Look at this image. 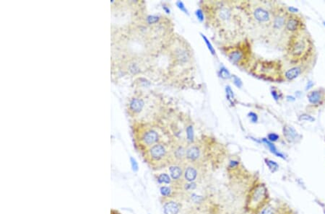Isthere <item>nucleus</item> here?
I'll return each instance as SVG.
<instances>
[{
	"mask_svg": "<svg viewBox=\"0 0 325 214\" xmlns=\"http://www.w3.org/2000/svg\"><path fill=\"white\" fill-rule=\"evenodd\" d=\"M285 17L283 15H277L275 17L273 20V27L275 29H280L285 25Z\"/></svg>",
	"mask_w": 325,
	"mask_h": 214,
	"instance_id": "2eb2a0df",
	"label": "nucleus"
},
{
	"mask_svg": "<svg viewBox=\"0 0 325 214\" xmlns=\"http://www.w3.org/2000/svg\"><path fill=\"white\" fill-rule=\"evenodd\" d=\"M301 23L298 17L295 16H291L287 19L285 23V27L290 32L295 33L300 29Z\"/></svg>",
	"mask_w": 325,
	"mask_h": 214,
	"instance_id": "6e6552de",
	"label": "nucleus"
},
{
	"mask_svg": "<svg viewBox=\"0 0 325 214\" xmlns=\"http://www.w3.org/2000/svg\"><path fill=\"white\" fill-rule=\"evenodd\" d=\"M233 78H234V84H236V85L238 87H241L242 86V82L241 80L238 77V76H236V75H234L233 76Z\"/></svg>",
	"mask_w": 325,
	"mask_h": 214,
	"instance_id": "473e14b6",
	"label": "nucleus"
},
{
	"mask_svg": "<svg viewBox=\"0 0 325 214\" xmlns=\"http://www.w3.org/2000/svg\"><path fill=\"white\" fill-rule=\"evenodd\" d=\"M302 72V69L299 66H295L290 69L287 70L285 73V79L289 80V81H292L296 79L300 76V74Z\"/></svg>",
	"mask_w": 325,
	"mask_h": 214,
	"instance_id": "9b49d317",
	"label": "nucleus"
},
{
	"mask_svg": "<svg viewBox=\"0 0 325 214\" xmlns=\"http://www.w3.org/2000/svg\"><path fill=\"white\" fill-rule=\"evenodd\" d=\"M324 214H325V211H324Z\"/></svg>",
	"mask_w": 325,
	"mask_h": 214,
	"instance_id": "79ce46f5",
	"label": "nucleus"
},
{
	"mask_svg": "<svg viewBox=\"0 0 325 214\" xmlns=\"http://www.w3.org/2000/svg\"><path fill=\"white\" fill-rule=\"evenodd\" d=\"M258 214H275V211L273 206L265 204L258 211Z\"/></svg>",
	"mask_w": 325,
	"mask_h": 214,
	"instance_id": "a211bd4d",
	"label": "nucleus"
},
{
	"mask_svg": "<svg viewBox=\"0 0 325 214\" xmlns=\"http://www.w3.org/2000/svg\"><path fill=\"white\" fill-rule=\"evenodd\" d=\"M220 75L221 77L223 78V79H229V78H230V73H229L228 71L224 67L220 68Z\"/></svg>",
	"mask_w": 325,
	"mask_h": 214,
	"instance_id": "393cba45",
	"label": "nucleus"
},
{
	"mask_svg": "<svg viewBox=\"0 0 325 214\" xmlns=\"http://www.w3.org/2000/svg\"><path fill=\"white\" fill-rule=\"evenodd\" d=\"M144 105V101L142 99L138 97H134L131 99L130 104H129V109L132 113L138 114L142 111Z\"/></svg>",
	"mask_w": 325,
	"mask_h": 214,
	"instance_id": "423d86ee",
	"label": "nucleus"
},
{
	"mask_svg": "<svg viewBox=\"0 0 325 214\" xmlns=\"http://www.w3.org/2000/svg\"><path fill=\"white\" fill-rule=\"evenodd\" d=\"M177 5L178 6V7H179V8L181 9V11L184 12L185 13H187V9H186V7H185V6H184V5L183 2H177Z\"/></svg>",
	"mask_w": 325,
	"mask_h": 214,
	"instance_id": "c9c22d12",
	"label": "nucleus"
},
{
	"mask_svg": "<svg viewBox=\"0 0 325 214\" xmlns=\"http://www.w3.org/2000/svg\"><path fill=\"white\" fill-rule=\"evenodd\" d=\"M199 155H200V152H199V149L198 147L197 146H191L189 149H188L186 153V156L191 161H195L199 158Z\"/></svg>",
	"mask_w": 325,
	"mask_h": 214,
	"instance_id": "4468645a",
	"label": "nucleus"
},
{
	"mask_svg": "<svg viewBox=\"0 0 325 214\" xmlns=\"http://www.w3.org/2000/svg\"><path fill=\"white\" fill-rule=\"evenodd\" d=\"M158 181L160 182H164V183H169L171 180H170L169 176L166 174H161L158 177Z\"/></svg>",
	"mask_w": 325,
	"mask_h": 214,
	"instance_id": "bb28decb",
	"label": "nucleus"
},
{
	"mask_svg": "<svg viewBox=\"0 0 325 214\" xmlns=\"http://www.w3.org/2000/svg\"><path fill=\"white\" fill-rule=\"evenodd\" d=\"M323 92L320 89L314 90L307 95L308 100L312 105H319L323 100Z\"/></svg>",
	"mask_w": 325,
	"mask_h": 214,
	"instance_id": "1a4fd4ad",
	"label": "nucleus"
},
{
	"mask_svg": "<svg viewBox=\"0 0 325 214\" xmlns=\"http://www.w3.org/2000/svg\"><path fill=\"white\" fill-rule=\"evenodd\" d=\"M149 156L152 161H159L162 160L166 154V149L163 145L157 144L150 147L149 149Z\"/></svg>",
	"mask_w": 325,
	"mask_h": 214,
	"instance_id": "20e7f679",
	"label": "nucleus"
},
{
	"mask_svg": "<svg viewBox=\"0 0 325 214\" xmlns=\"http://www.w3.org/2000/svg\"><path fill=\"white\" fill-rule=\"evenodd\" d=\"M177 59L181 61H187V60L188 59L187 52H186L184 50H182V49H179L177 51Z\"/></svg>",
	"mask_w": 325,
	"mask_h": 214,
	"instance_id": "412c9836",
	"label": "nucleus"
},
{
	"mask_svg": "<svg viewBox=\"0 0 325 214\" xmlns=\"http://www.w3.org/2000/svg\"><path fill=\"white\" fill-rule=\"evenodd\" d=\"M229 59L234 64H240L244 59V54L239 49H235L228 54Z\"/></svg>",
	"mask_w": 325,
	"mask_h": 214,
	"instance_id": "9d476101",
	"label": "nucleus"
},
{
	"mask_svg": "<svg viewBox=\"0 0 325 214\" xmlns=\"http://www.w3.org/2000/svg\"><path fill=\"white\" fill-rule=\"evenodd\" d=\"M170 172H171V177L174 180L179 179L181 175V170L179 167H171L170 168Z\"/></svg>",
	"mask_w": 325,
	"mask_h": 214,
	"instance_id": "aec40b11",
	"label": "nucleus"
},
{
	"mask_svg": "<svg viewBox=\"0 0 325 214\" xmlns=\"http://www.w3.org/2000/svg\"><path fill=\"white\" fill-rule=\"evenodd\" d=\"M196 15H197V18H198L199 21L202 22V21L204 20V15H203L202 11L201 9H197V10L196 11Z\"/></svg>",
	"mask_w": 325,
	"mask_h": 214,
	"instance_id": "72a5a7b5",
	"label": "nucleus"
},
{
	"mask_svg": "<svg viewBox=\"0 0 325 214\" xmlns=\"http://www.w3.org/2000/svg\"><path fill=\"white\" fill-rule=\"evenodd\" d=\"M187 139L189 141H193L194 140V129L191 125L187 127Z\"/></svg>",
	"mask_w": 325,
	"mask_h": 214,
	"instance_id": "5701e85b",
	"label": "nucleus"
},
{
	"mask_svg": "<svg viewBox=\"0 0 325 214\" xmlns=\"http://www.w3.org/2000/svg\"><path fill=\"white\" fill-rule=\"evenodd\" d=\"M313 86H314V83H313V82H311V81L308 82V83H307V85L306 87V90H309V89H311Z\"/></svg>",
	"mask_w": 325,
	"mask_h": 214,
	"instance_id": "4c0bfd02",
	"label": "nucleus"
},
{
	"mask_svg": "<svg viewBox=\"0 0 325 214\" xmlns=\"http://www.w3.org/2000/svg\"><path fill=\"white\" fill-rule=\"evenodd\" d=\"M254 17L259 23H267L270 20V16L268 11L262 7H257L254 9Z\"/></svg>",
	"mask_w": 325,
	"mask_h": 214,
	"instance_id": "0eeeda50",
	"label": "nucleus"
},
{
	"mask_svg": "<svg viewBox=\"0 0 325 214\" xmlns=\"http://www.w3.org/2000/svg\"><path fill=\"white\" fill-rule=\"evenodd\" d=\"M131 163H132V169L133 170L135 171H138V162H136V160H134V158L131 157Z\"/></svg>",
	"mask_w": 325,
	"mask_h": 214,
	"instance_id": "f704fd0d",
	"label": "nucleus"
},
{
	"mask_svg": "<svg viewBox=\"0 0 325 214\" xmlns=\"http://www.w3.org/2000/svg\"><path fill=\"white\" fill-rule=\"evenodd\" d=\"M324 25L325 26V22H324Z\"/></svg>",
	"mask_w": 325,
	"mask_h": 214,
	"instance_id": "a19ab883",
	"label": "nucleus"
},
{
	"mask_svg": "<svg viewBox=\"0 0 325 214\" xmlns=\"http://www.w3.org/2000/svg\"><path fill=\"white\" fill-rule=\"evenodd\" d=\"M283 132L285 140L290 144L298 143L302 139V136L298 133V131L291 125H285L283 128Z\"/></svg>",
	"mask_w": 325,
	"mask_h": 214,
	"instance_id": "7ed1b4c3",
	"label": "nucleus"
},
{
	"mask_svg": "<svg viewBox=\"0 0 325 214\" xmlns=\"http://www.w3.org/2000/svg\"><path fill=\"white\" fill-rule=\"evenodd\" d=\"M231 16L230 10L226 7H223L219 11V17L222 20H228Z\"/></svg>",
	"mask_w": 325,
	"mask_h": 214,
	"instance_id": "f3484780",
	"label": "nucleus"
},
{
	"mask_svg": "<svg viewBox=\"0 0 325 214\" xmlns=\"http://www.w3.org/2000/svg\"><path fill=\"white\" fill-rule=\"evenodd\" d=\"M265 163L272 172H275L278 170L279 164L275 161L269 160V159H265Z\"/></svg>",
	"mask_w": 325,
	"mask_h": 214,
	"instance_id": "6ab92c4d",
	"label": "nucleus"
},
{
	"mask_svg": "<svg viewBox=\"0 0 325 214\" xmlns=\"http://www.w3.org/2000/svg\"><path fill=\"white\" fill-rule=\"evenodd\" d=\"M201 35H202V38L204 39L205 44H207V48H208L209 51H210V53H211V54H212V55H215V49H214V48H213V47H212V44H210V42H209V40L207 38V37L205 36V35H204L203 34H202V33H201Z\"/></svg>",
	"mask_w": 325,
	"mask_h": 214,
	"instance_id": "b1692460",
	"label": "nucleus"
},
{
	"mask_svg": "<svg viewBox=\"0 0 325 214\" xmlns=\"http://www.w3.org/2000/svg\"><path fill=\"white\" fill-rule=\"evenodd\" d=\"M197 177V171L193 167H188L185 171V178L189 182H192Z\"/></svg>",
	"mask_w": 325,
	"mask_h": 214,
	"instance_id": "dca6fc26",
	"label": "nucleus"
},
{
	"mask_svg": "<svg viewBox=\"0 0 325 214\" xmlns=\"http://www.w3.org/2000/svg\"><path fill=\"white\" fill-rule=\"evenodd\" d=\"M160 192L163 196H168L171 193V190L168 187H162L160 188Z\"/></svg>",
	"mask_w": 325,
	"mask_h": 214,
	"instance_id": "c756f323",
	"label": "nucleus"
},
{
	"mask_svg": "<svg viewBox=\"0 0 325 214\" xmlns=\"http://www.w3.org/2000/svg\"><path fill=\"white\" fill-rule=\"evenodd\" d=\"M186 153H187V152H185V149H184L183 147L179 146V148H177V149H176L175 156L177 158L181 159L185 156Z\"/></svg>",
	"mask_w": 325,
	"mask_h": 214,
	"instance_id": "4be33fe9",
	"label": "nucleus"
},
{
	"mask_svg": "<svg viewBox=\"0 0 325 214\" xmlns=\"http://www.w3.org/2000/svg\"><path fill=\"white\" fill-rule=\"evenodd\" d=\"M158 19H159V17L157 16H153V15H152V16H149L147 20H148V23H150V24H153V23H157L158 21Z\"/></svg>",
	"mask_w": 325,
	"mask_h": 214,
	"instance_id": "2f4dec72",
	"label": "nucleus"
},
{
	"mask_svg": "<svg viewBox=\"0 0 325 214\" xmlns=\"http://www.w3.org/2000/svg\"><path fill=\"white\" fill-rule=\"evenodd\" d=\"M271 94H272V96H273V99L275 100V101H277L280 99V96H279L278 93H277V92L276 91V90H275V89L272 90Z\"/></svg>",
	"mask_w": 325,
	"mask_h": 214,
	"instance_id": "e433bc0d",
	"label": "nucleus"
},
{
	"mask_svg": "<svg viewBox=\"0 0 325 214\" xmlns=\"http://www.w3.org/2000/svg\"><path fill=\"white\" fill-rule=\"evenodd\" d=\"M267 139L270 141H271V142L273 143V142H275V141H278V139H280V136H279V135L277 134V133H270L267 135Z\"/></svg>",
	"mask_w": 325,
	"mask_h": 214,
	"instance_id": "cd10ccee",
	"label": "nucleus"
},
{
	"mask_svg": "<svg viewBox=\"0 0 325 214\" xmlns=\"http://www.w3.org/2000/svg\"><path fill=\"white\" fill-rule=\"evenodd\" d=\"M299 119H300L301 121H309V122H314L315 121V118L314 117L311 116L310 115H308V114H303V115H301L300 118H299Z\"/></svg>",
	"mask_w": 325,
	"mask_h": 214,
	"instance_id": "a878e982",
	"label": "nucleus"
},
{
	"mask_svg": "<svg viewBox=\"0 0 325 214\" xmlns=\"http://www.w3.org/2000/svg\"><path fill=\"white\" fill-rule=\"evenodd\" d=\"M179 211V205L175 202H168L164 205L166 214H177Z\"/></svg>",
	"mask_w": 325,
	"mask_h": 214,
	"instance_id": "f8f14e48",
	"label": "nucleus"
},
{
	"mask_svg": "<svg viewBox=\"0 0 325 214\" xmlns=\"http://www.w3.org/2000/svg\"><path fill=\"white\" fill-rule=\"evenodd\" d=\"M163 9H164V10L166 12V13H170V9H169L166 8V7H163Z\"/></svg>",
	"mask_w": 325,
	"mask_h": 214,
	"instance_id": "ea45409f",
	"label": "nucleus"
},
{
	"mask_svg": "<svg viewBox=\"0 0 325 214\" xmlns=\"http://www.w3.org/2000/svg\"><path fill=\"white\" fill-rule=\"evenodd\" d=\"M288 10L292 13H295V12H298V9L297 8H295V7H289Z\"/></svg>",
	"mask_w": 325,
	"mask_h": 214,
	"instance_id": "58836bf2",
	"label": "nucleus"
},
{
	"mask_svg": "<svg viewBox=\"0 0 325 214\" xmlns=\"http://www.w3.org/2000/svg\"><path fill=\"white\" fill-rule=\"evenodd\" d=\"M248 117H249L250 120H251V121L252 123H256L258 121V116L255 113H253V112H251V113H248Z\"/></svg>",
	"mask_w": 325,
	"mask_h": 214,
	"instance_id": "7c9ffc66",
	"label": "nucleus"
},
{
	"mask_svg": "<svg viewBox=\"0 0 325 214\" xmlns=\"http://www.w3.org/2000/svg\"><path fill=\"white\" fill-rule=\"evenodd\" d=\"M311 50V42L306 35L297 33L290 40L288 52L293 59H302Z\"/></svg>",
	"mask_w": 325,
	"mask_h": 214,
	"instance_id": "f257e3e1",
	"label": "nucleus"
},
{
	"mask_svg": "<svg viewBox=\"0 0 325 214\" xmlns=\"http://www.w3.org/2000/svg\"><path fill=\"white\" fill-rule=\"evenodd\" d=\"M268 198L267 188L264 184H256L250 192L249 201L248 205L249 209L258 211L261 208L267 204Z\"/></svg>",
	"mask_w": 325,
	"mask_h": 214,
	"instance_id": "f03ea898",
	"label": "nucleus"
},
{
	"mask_svg": "<svg viewBox=\"0 0 325 214\" xmlns=\"http://www.w3.org/2000/svg\"><path fill=\"white\" fill-rule=\"evenodd\" d=\"M226 94H227V97H228V100L234 99V92L232 91L231 88L229 87V86H227L226 88Z\"/></svg>",
	"mask_w": 325,
	"mask_h": 214,
	"instance_id": "c85d7f7f",
	"label": "nucleus"
},
{
	"mask_svg": "<svg viewBox=\"0 0 325 214\" xmlns=\"http://www.w3.org/2000/svg\"><path fill=\"white\" fill-rule=\"evenodd\" d=\"M262 141H263V142L268 146V148H269L270 152L273 153V154H275V156H278V157H280L281 159H283V160H285V159H286V157H285V155H284L283 153L280 152L279 151L277 150V149L276 148L275 144H274L273 142L270 141L267 139H262Z\"/></svg>",
	"mask_w": 325,
	"mask_h": 214,
	"instance_id": "ddd939ff",
	"label": "nucleus"
},
{
	"mask_svg": "<svg viewBox=\"0 0 325 214\" xmlns=\"http://www.w3.org/2000/svg\"><path fill=\"white\" fill-rule=\"evenodd\" d=\"M158 139H159L158 133L153 129L146 130L142 133L141 137V141L145 146H153L156 144L155 143L158 142Z\"/></svg>",
	"mask_w": 325,
	"mask_h": 214,
	"instance_id": "39448f33",
	"label": "nucleus"
}]
</instances>
